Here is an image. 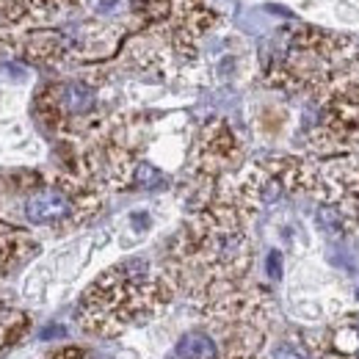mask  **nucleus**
I'll return each instance as SVG.
<instances>
[{
    "label": "nucleus",
    "instance_id": "nucleus-1",
    "mask_svg": "<svg viewBox=\"0 0 359 359\" xmlns=\"http://www.w3.org/2000/svg\"><path fill=\"white\" fill-rule=\"evenodd\" d=\"M172 296L163 276L152 273L147 260H125L108 269L81 302V326L91 334H116L158 313Z\"/></svg>",
    "mask_w": 359,
    "mask_h": 359
},
{
    "label": "nucleus",
    "instance_id": "nucleus-2",
    "mask_svg": "<svg viewBox=\"0 0 359 359\" xmlns=\"http://www.w3.org/2000/svg\"><path fill=\"white\" fill-rule=\"evenodd\" d=\"M307 191L318 196V224L334 235L359 226V158H334L310 166Z\"/></svg>",
    "mask_w": 359,
    "mask_h": 359
},
{
    "label": "nucleus",
    "instance_id": "nucleus-3",
    "mask_svg": "<svg viewBox=\"0 0 359 359\" xmlns=\"http://www.w3.org/2000/svg\"><path fill=\"white\" fill-rule=\"evenodd\" d=\"M310 348L318 359H359V313L323 326Z\"/></svg>",
    "mask_w": 359,
    "mask_h": 359
},
{
    "label": "nucleus",
    "instance_id": "nucleus-4",
    "mask_svg": "<svg viewBox=\"0 0 359 359\" xmlns=\"http://www.w3.org/2000/svg\"><path fill=\"white\" fill-rule=\"evenodd\" d=\"M75 213V202L61 188H42L25 202V216L31 224H58Z\"/></svg>",
    "mask_w": 359,
    "mask_h": 359
},
{
    "label": "nucleus",
    "instance_id": "nucleus-5",
    "mask_svg": "<svg viewBox=\"0 0 359 359\" xmlns=\"http://www.w3.org/2000/svg\"><path fill=\"white\" fill-rule=\"evenodd\" d=\"M94 105H97V94L81 81H72L55 89V108L67 116H86L94 111Z\"/></svg>",
    "mask_w": 359,
    "mask_h": 359
},
{
    "label": "nucleus",
    "instance_id": "nucleus-6",
    "mask_svg": "<svg viewBox=\"0 0 359 359\" xmlns=\"http://www.w3.org/2000/svg\"><path fill=\"white\" fill-rule=\"evenodd\" d=\"M177 359H219V346L208 332H188L177 343Z\"/></svg>",
    "mask_w": 359,
    "mask_h": 359
},
{
    "label": "nucleus",
    "instance_id": "nucleus-7",
    "mask_svg": "<svg viewBox=\"0 0 359 359\" xmlns=\"http://www.w3.org/2000/svg\"><path fill=\"white\" fill-rule=\"evenodd\" d=\"M133 180L141 185V188H155V185H161V182H163V175H161L152 163H138V166H135Z\"/></svg>",
    "mask_w": 359,
    "mask_h": 359
},
{
    "label": "nucleus",
    "instance_id": "nucleus-8",
    "mask_svg": "<svg viewBox=\"0 0 359 359\" xmlns=\"http://www.w3.org/2000/svg\"><path fill=\"white\" fill-rule=\"evenodd\" d=\"M307 354H304V348H299V346H279L276 348V354H273V359H304Z\"/></svg>",
    "mask_w": 359,
    "mask_h": 359
},
{
    "label": "nucleus",
    "instance_id": "nucleus-9",
    "mask_svg": "<svg viewBox=\"0 0 359 359\" xmlns=\"http://www.w3.org/2000/svg\"><path fill=\"white\" fill-rule=\"evenodd\" d=\"M279 271H282V263H279V252H271L269 255V273L273 279H279Z\"/></svg>",
    "mask_w": 359,
    "mask_h": 359
}]
</instances>
